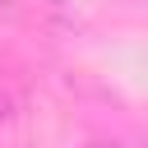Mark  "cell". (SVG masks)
<instances>
[{"mask_svg":"<svg viewBox=\"0 0 148 148\" xmlns=\"http://www.w3.org/2000/svg\"><path fill=\"white\" fill-rule=\"evenodd\" d=\"M92 148H116V143H92Z\"/></svg>","mask_w":148,"mask_h":148,"instance_id":"2","label":"cell"},{"mask_svg":"<svg viewBox=\"0 0 148 148\" xmlns=\"http://www.w3.org/2000/svg\"><path fill=\"white\" fill-rule=\"evenodd\" d=\"M9 120H14V111H9V97H0V134L9 130Z\"/></svg>","mask_w":148,"mask_h":148,"instance_id":"1","label":"cell"}]
</instances>
